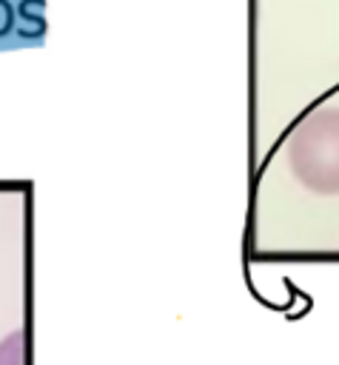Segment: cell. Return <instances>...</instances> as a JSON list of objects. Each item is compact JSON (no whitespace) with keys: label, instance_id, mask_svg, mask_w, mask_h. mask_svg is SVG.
<instances>
[{"label":"cell","instance_id":"cell-2","mask_svg":"<svg viewBox=\"0 0 339 365\" xmlns=\"http://www.w3.org/2000/svg\"><path fill=\"white\" fill-rule=\"evenodd\" d=\"M14 11H17V34L26 40H37L46 34L48 23H46V0H17L14 3Z\"/></svg>","mask_w":339,"mask_h":365},{"label":"cell","instance_id":"cell-1","mask_svg":"<svg viewBox=\"0 0 339 365\" xmlns=\"http://www.w3.org/2000/svg\"><path fill=\"white\" fill-rule=\"evenodd\" d=\"M285 160L305 191L339 197V106L308 111L288 137Z\"/></svg>","mask_w":339,"mask_h":365},{"label":"cell","instance_id":"cell-3","mask_svg":"<svg viewBox=\"0 0 339 365\" xmlns=\"http://www.w3.org/2000/svg\"><path fill=\"white\" fill-rule=\"evenodd\" d=\"M0 365H26V334L20 328L0 339Z\"/></svg>","mask_w":339,"mask_h":365},{"label":"cell","instance_id":"cell-4","mask_svg":"<svg viewBox=\"0 0 339 365\" xmlns=\"http://www.w3.org/2000/svg\"><path fill=\"white\" fill-rule=\"evenodd\" d=\"M17 26V11L11 0H0V40H6L9 34H14Z\"/></svg>","mask_w":339,"mask_h":365}]
</instances>
